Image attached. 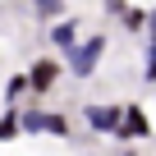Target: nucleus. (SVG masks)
I'll list each match as a JSON object with an SVG mask.
<instances>
[{
	"mask_svg": "<svg viewBox=\"0 0 156 156\" xmlns=\"http://www.w3.org/2000/svg\"><path fill=\"white\" fill-rule=\"evenodd\" d=\"M106 46H110V37H106V32L78 37V46L64 55V69H69L73 78H92V73H97V64H101V55H106Z\"/></svg>",
	"mask_w": 156,
	"mask_h": 156,
	"instance_id": "f257e3e1",
	"label": "nucleus"
},
{
	"mask_svg": "<svg viewBox=\"0 0 156 156\" xmlns=\"http://www.w3.org/2000/svg\"><path fill=\"white\" fill-rule=\"evenodd\" d=\"M133 138H151V119H147V110H142L138 101L119 106V142L129 147Z\"/></svg>",
	"mask_w": 156,
	"mask_h": 156,
	"instance_id": "f03ea898",
	"label": "nucleus"
},
{
	"mask_svg": "<svg viewBox=\"0 0 156 156\" xmlns=\"http://www.w3.org/2000/svg\"><path fill=\"white\" fill-rule=\"evenodd\" d=\"M83 119H87V129H92V133H110V138H119V106H106V101H87Z\"/></svg>",
	"mask_w": 156,
	"mask_h": 156,
	"instance_id": "7ed1b4c3",
	"label": "nucleus"
},
{
	"mask_svg": "<svg viewBox=\"0 0 156 156\" xmlns=\"http://www.w3.org/2000/svg\"><path fill=\"white\" fill-rule=\"evenodd\" d=\"M60 73H64V64H60V60H51V55H41V60L28 69V87H32L37 97H46V92L60 83Z\"/></svg>",
	"mask_w": 156,
	"mask_h": 156,
	"instance_id": "20e7f679",
	"label": "nucleus"
},
{
	"mask_svg": "<svg viewBox=\"0 0 156 156\" xmlns=\"http://www.w3.org/2000/svg\"><path fill=\"white\" fill-rule=\"evenodd\" d=\"M78 37H83V32H78V19H55V23H51V46H55L60 55H69V51L78 46Z\"/></svg>",
	"mask_w": 156,
	"mask_h": 156,
	"instance_id": "39448f33",
	"label": "nucleus"
},
{
	"mask_svg": "<svg viewBox=\"0 0 156 156\" xmlns=\"http://www.w3.org/2000/svg\"><path fill=\"white\" fill-rule=\"evenodd\" d=\"M23 138V119H19V106H9L5 115H0V142H14Z\"/></svg>",
	"mask_w": 156,
	"mask_h": 156,
	"instance_id": "423d86ee",
	"label": "nucleus"
},
{
	"mask_svg": "<svg viewBox=\"0 0 156 156\" xmlns=\"http://www.w3.org/2000/svg\"><path fill=\"white\" fill-rule=\"evenodd\" d=\"M28 92H32V87H28V73H14L9 83H5V101H9V106H19V97H28Z\"/></svg>",
	"mask_w": 156,
	"mask_h": 156,
	"instance_id": "0eeeda50",
	"label": "nucleus"
},
{
	"mask_svg": "<svg viewBox=\"0 0 156 156\" xmlns=\"http://www.w3.org/2000/svg\"><path fill=\"white\" fill-rule=\"evenodd\" d=\"M41 133H51V138H69V115L46 110V129H41Z\"/></svg>",
	"mask_w": 156,
	"mask_h": 156,
	"instance_id": "6e6552de",
	"label": "nucleus"
},
{
	"mask_svg": "<svg viewBox=\"0 0 156 156\" xmlns=\"http://www.w3.org/2000/svg\"><path fill=\"white\" fill-rule=\"evenodd\" d=\"M19 119H23V133H41L46 129V110H19Z\"/></svg>",
	"mask_w": 156,
	"mask_h": 156,
	"instance_id": "1a4fd4ad",
	"label": "nucleus"
},
{
	"mask_svg": "<svg viewBox=\"0 0 156 156\" xmlns=\"http://www.w3.org/2000/svg\"><path fill=\"white\" fill-rule=\"evenodd\" d=\"M60 9H64V0H32V14H37V19H46V23H51Z\"/></svg>",
	"mask_w": 156,
	"mask_h": 156,
	"instance_id": "9d476101",
	"label": "nucleus"
},
{
	"mask_svg": "<svg viewBox=\"0 0 156 156\" xmlns=\"http://www.w3.org/2000/svg\"><path fill=\"white\" fill-rule=\"evenodd\" d=\"M124 28H129V32H142V28H147V14H142V9H129V14H124Z\"/></svg>",
	"mask_w": 156,
	"mask_h": 156,
	"instance_id": "9b49d317",
	"label": "nucleus"
},
{
	"mask_svg": "<svg viewBox=\"0 0 156 156\" xmlns=\"http://www.w3.org/2000/svg\"><path fill=\"white\" fill-rule=\"evenodd\" d=\"M101 9H106L110 19H124V14H129V0H106V5H101Z\"/></svg>",
	"mask_w": 156,
	"mask_h": 156,
	"instance_id": "f8f14e48",
	"label": "nucleus"
},
{
	"mask_svg": "<svg viewBox=\"0 0 156 156\" xmlns=\"http://www.w3.org/2000/svg\"><path fill=\"white\" fill-rule=\"evenodd\" d=\"M142 83H147V87H156V64H147V73H142Z\"/></svg>",
	"mask_w": 156,
	"mask_h": 156,
	"instance_id": "ddd939ff",
	"label": "nucleus"
},
{
	"mask_svg": "<svg viewBox=\"0 0 156 156\" xmlns=\"http://www.w3.org/2000/svg\"><path fill=\"white\" fill-rule=\"evenodd\" d=\"M147 64H156V37H147Z\"/></svg>",
	"mask_w": 156,
	"mask_h": 156,
	"instance_id": "4468645a",
	"label": "nucleus"
},
{
	"mask_svg": "<svg viewBox=\"0 0 156 156\" xmlns=\"http://www.w3.org/2000/svg\"><path fill=\"white\" fill-rule=\"evenodd\" d=\"M147 37H156V9L147 14Z\"/></svg>",
	"mask_w": 156,
	"mask_h": 156,
	"instance_id": "2eb2a0df",
	"label": "nucleus"
},
{
	"mask_svg": "<svg viewBox=\"0 0 156 156\" xmlns=\"http://www.w3.org/2000/svg\"><path fill=\"white\" fill-rule=\"evenodd\" d=\"M119 156H138V151H129V147H124V151H119Z\"/></svg>",
	"mask_w": 156,
	"mask_h": 156,
	"instance_id": "dca6fc26",
	"label": "nucleus"
}]
</instances>
